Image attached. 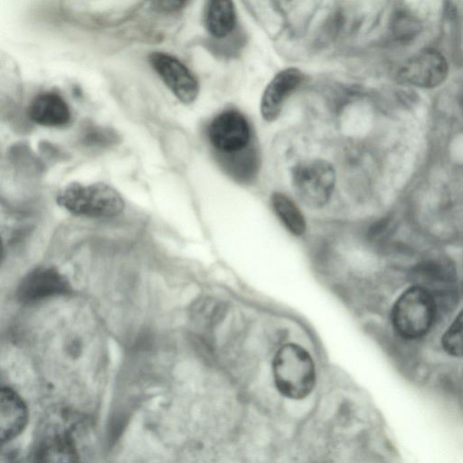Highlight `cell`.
<instances>
[{
	"label": "cell",
	"mask_w": 463,
	"mask_h": 463,
	"mask_svg": "<svg viewBox=\"0 0 463 463\" xmlns=\"http://www.w3.org/2000/svg\"><path fill=\"white\" fill-rule=\"evenodd\" d=\"M302 72L294 67L279 71L266 86L260 99V114L268 122L276 120L288 97L302 82Z\"/></svg>",
	"instance_id": "9c48e42d"
},
{
	"label": "cell",
	"mask_w": 463,
	"mask_h": 463,
	"mask_svg": "<svg viewBox=\"0 0 463 463\" xmlns=\"http://www.w3.org/2000/svg\"><path fill=\"white\" fill-rule=\"evenodd\" d=\"M70 290L69 281L56 269L38 267L22 279L16 290V297L23 303H30L48 297L66 294Z\"/></svg>",
	"instance_id": "ba28073f"
},
{
	"label": "cell",
	"mask_w": 463,
	"mask_h": 463,
	"mask_svg": "<svg viewBox=\"0 0 463 463\" xmlns=\"http://www.w3.org/2000/svg\"><path fill=\"white\" fill-rule=\"evenodd\" d=\"M271 368L275 388L287 399L304 400L316 386L314 361L301 345L289 343L280 347L274 355Z\"/></svg>",
	"instance_id": "6da1fadb"
},
{
	"label": "cell",
	"mask_w": 463,
	"mask_h": 463,
	"mask_svg": "<svg viewBox=\"0 0 463 463\" xmlns=\"http://www.w3.org/2000/svg\"><path fill=\"white\" fill-rule=\"evenodd\" d=\"M444 350L453 356H463V310L457 316L442 336Z\"/></svg>",
	"instance_id": "e0dca14e"
},
{
	"label": "cell",
	"mask_w": 463,
	"mask_h": 463,
	"mask_svg": "<svg viewBox=\"0 0 463 463\" xmlns=\"http://www.w3.org/2000/svg\"><path fill=\"white\" fill-rule=\"evenodd\" d=\"M249 146L241 151L222 155L225 162L228 161L229 172L235 178L240 180H248L255 173L256 156Z\"/></svg>",
	"instance_id": "9a60e30c"
},
{
	"label": "cell",
	"mask_w": 463,
	"mask_h": 463,
	"mask_svg": "<svg viewBox=\"0 0 463 463\" xmlns=\"http://www.w3.org/2000/svg\"><path fill=\"white\" fill-rule=\"evenodd\" d=\"M148 60L165 84L184 104L193 103L199 94V83L193 71L176 57L154 52Z\"/></svg>",
	"instance_id": "8992f818"
},
{
	"label": "cell",
	"mask_w": 463,
	"mask_h": 463,
	"mask_svg": "<svg viewBox=\"0 0 463 463\" xmlns=\"http://www.w3.org/2000/svg\"><path fill=\"white\" fill-rule=\"evenodd\" d=\"M27 408L21 397L11 388L0 392V439L9 441L21 433L27 423Z\"/></svg>",
	"instance_id": "8fae6325"
},
{
	"label": "cell",
	"mask_w": 463,
	"mask_h": 463,
	"mask_svg": "<svg viewBox=\"0 0 463 463\" xmlns=\"http://www.w3.org/2000/svg\"><path fill=\"white\" fill-rule=\"evenodd\" d=\"M292 185L298 197L312 208L324 206L330 200L335 172L324 159H308L296 165L291 173Z\"/></svg>",
	"instance_id": "277c9868"
},
{
	"label": "cell",
	"mask_w": 463,
	"mask_h": 463,
	"mask_svg": "<svg viewBox=\"0 0 463 463\" xmlns=\"http://www.w3.org/2000/svg\"><path fill=\"white\" fill-rule=\"evenodd\" d=\"M236 24L235 7L231 1H210L204 11V25L214 38L228 36Z\"/></svg>",
	"instance_id": "4fadbf2b"
},
{
	"label": "cell",
	"mask_w": 463,
	"mask_h": 463,
	"mask_svg": "<svg viewBox=\"0 0 463 463\" xmlns=\"http://www.w3.org/2000/svg\"><path fill=\"white\" fill-rule=\"evenodd\" d=\"M27 114L33 122L44 127H64L71 118L66 100L52 91L36 95L28 106Z\"/></svg>",
	"instance_id": "30bf717a"
},
{
	"label": "cell",
	"mask_w": 463,
	"mask_h": 463,
	"mask_svg": "<svg viewBox=\"0 0 463 463\" xmlns=\"http://www.w3.org/2000/svg\"><path fill=\"white\" fill-rule=\"evenodd\" d=\"M272 207L288 232L296 236L306 231L305 218L298 205L286 194L275 193L271 197Z\"/></svg>",
	"instance_id": "5bb4252c"
},
{
	"label": "cell",
	"mask_w": 463,
	"mask_h": 463,
	"mask_svg": "<svg viewBox=\"0 0 463 463\" xmlns=\"http://www.w3.org/2000/svg\"><path fill=\"white\" fill-rule=\"evenodd\" d=\"M56 202L71 213L94 218L116 216L125 206L121 194L101 182L90 184L71 183L57 194Z\"/></svg>",
	"instance_id": "7a4b0ae2"
},
{
	"label": "cell",
	"mask_w": 463,
	"mask_h": 463,
	"mask_svg": "<svg viewBox=\"0 0 463 463\" xmlns=\"http://www.w3.org/2000/svg\"><path fill=\"white\" fill-rule=\"evenodd\" d=\"M80 142L87 146L106 147L117 143L115 131L90 123L85 124L80 132Z\"/></svg>",
	"instance_id": "2e32d148"
},
{
	"label": "cell",
	"mask_w": 463,
	"mask_h": 463,
	"mask_svg": "<svg viewBox=\"0 0 463 463\" xmlns=\"http://www.w3.org/2000/svg\"><path fill=\"white\" fill-rule=\"evenodd\" d=\"M188 4L187 1H154L151 3V8L160 13H171L184 8Z\"/></svg>",
	"instance_id": "ac0fdd59"
},
{
	"label": "cell",
	"mask_w": 463,
	"mask_h": 463,
	"mask_svg": "<svg viewBox=\"0 0 463 463\" xmlns=\"http://www.w3.org/2000/svg\"><path fill=\"white\" fill-rule=\"evenodd\" d=\"M35 463H79V456L71 439L66 434H53L39 445Z\"/></svg>",
	"instance_id": "7c38bea8"
},
{
	"label": "cell",
	"mask_w": 463,
	"mask_h": 463,
	"mask_svg": "<svg viewBox=\"0 0 463 463\" xmlns=\"http://www.w3.org/2000/svg\"><path fill=\"white\" fill-rule=\"evenodd\" d=\"M250 127L238 110L226 109L216 115L208 127L212 146L222 155L241 151L250 146Z\"/></svg>",
	"instance_id": "5b68a950"
},
{
	"label": "cell",
	"mask_w": 463,
	"mask_h": 463,
	"mask_svg": "<svg viewBox=\"0 0 463 463\" xmlns=\"http://www.w3.org/2000/svg\"><path fill=\"white\" fill-rule=\"evenodd\" d=\"M436 312L434 297L426 288L414 285L396 300L392 320L396 331L403 337L414 339L430 328Z\"/></svg>",
	"instance_id": "3957f363"
},
{
	"label": "cell",
	"mask_w": 463,
	"mask_h": 463,
	"mask_svg": "<svg viewBox=\"0 0 463 463\" xmlns=\"http://www.w3.org/2000/svg\"><path fill=\"white\" fill-rule=\"evenodd\" d=\"M448 63L435 50H425L410 59L399 71L400 80L420 88L439 86L446 79Z\"/></svg>",
	"instance_id": "52a82bcc"
}]
</instances>
